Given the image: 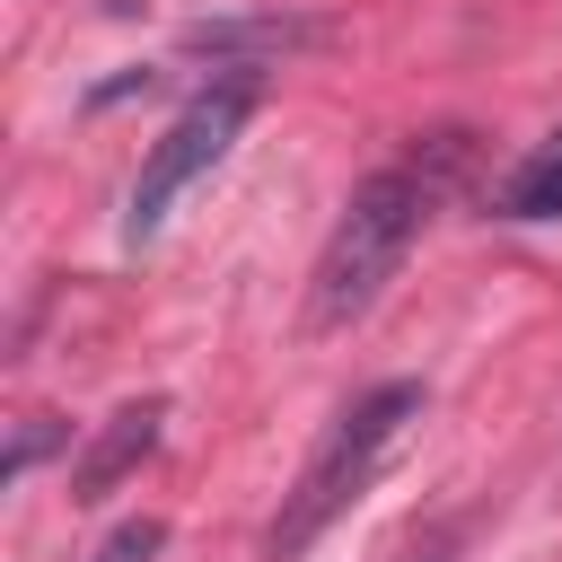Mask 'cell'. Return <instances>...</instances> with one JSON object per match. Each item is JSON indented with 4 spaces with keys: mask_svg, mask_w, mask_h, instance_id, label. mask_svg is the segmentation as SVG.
<instances>
[{
    "mask_svg": "<svg viewBox=\"0 0 562 562\" xmlns=\"http://www.w3.org/2000/svg\"><path fill=\"white\" fill-rule=\"evenodd\" d=\"M448 158H457V132H439V149H413V158L351 184V202H342V220L307 272V325L316 334H342L386 299V281L404 272V255L422 246V228L448 193Z\"/></svg>",
    "mask_w": 562,
    "mask_h": 562,
    "instance_id": "cell-1",
    "label": "cell"
},
{
    "mask_svg": "<svg viewBox=\"0 0 562 562\" xmlns=\"http://www.w3.org/2000/svg\"><path fill=\"white\" fill-rule=\"evenodd\" d=\"M422 378H386V386H369V395H351L334 422H325V439L307 448V465H299V483H290V501H281V518H272V536H263V553L272 562H299L369 483H378V465L404 448V430L422 422Z\"/></svg>",
    "mask_w": 562,
    "mask_h": 562,
    "instance_id": "cell-2",
    "label": "cell"
},
{
    "mask_svg": "<svg viewBox=\"0 0 562 562\" xmlns=\"http://www.w3.org/2000/svg\"><path fill=\"white\" fill-rule=\"evenodd\" d=\"M246 114H255V79H220V88H202V97L158 132V149L140 158V184H132V202H123V237H132V246H149V237L167 228L176 193L202 184V176L228 158V140L246 132Z\"/></svg>",
    "mask_w": 562,
    "mask_h": 562,
    "instance_id": "cell-3",
    "label": "cell"
},
{
    "mask_svg": "<svg viewBox=\"0 0 562 562\" xmlns=\"http://www.w3.org/2000/svg\"><path fill=\"white\" fill-rule=\"evenodd\" d=\"M307 44H325V26H316V18H202V26H184V53H193V61L237 70V79H255V70H272V61H290V53H307Z\"/></svg>",
    "mask_w": 562,
    "mask_h": 562,
    "instance_id": "cell-4",
    "label": "cell"
},
{
    "mask_svg": "<svg viewBox=\"0 0 562 562\" xmlns=\"http://www.w3.org/2000/svg\"><path fill=\"white\" fill-rule=\"evenodd\" d=\"M158 430H167V395H140V404H123V413H105L97 422V439L79 448V465H70V501H105L149 448H158Z\"/></svg>",
    "mask_w": 562,
    "mask_h": 562,
    "instance_id": "cell-5",
    "label": "cell"
},
{
    "mask_svg": "<svg viewBox=\"0 0 562 562\" xmlns=\"http://www.w3.org/2000/svg\"><path fill=\"white\" fill-rule=\"evenodd\" d=\"M501 220H562V132L501 184Z\"/></svg>",
    "mask_w": 562,
    "mask_h": 562,
    "instance_id": "cell-6",
    "label": "cell"
},
{
    "mask_svg": "<svg viewBox=\"0 0 562 562\" xmlns=\"http://www.w3.org/2000/svg\"><path fill=\"white\" fill-rule=\"evenodd\" d=\"M158 553H167V527H158V518H123L88 562H158Z\"/></svg>",
    "mask_w": 562,
    "mask_h": 562,
    "instance_id": "cell-7",
    "label": "cell"
},
{
    "mask_svg": "<svg viewBox=\"0 0 562 562\" xmlns=\"http://www.w3.org/2000/svg\"><path fill=\"white\" fill-rule=\"evenodd\" d=\"M44 448H61V430H53V422H44V413H35V422H26V430H18V448H9V457H0V483H18V474H26V465H35V457H44Z\"/></svg>",
    "mask_w": 562,
    "mask_h": 562,
    "instance_id": "cell-8",
    "label": "cell"
},
{
    "mask_svg": "<svg viewBox=\"0 0 562 562\" xmlns=\"http://www.w3.org/2000/svg\"><path fill=\"white\" fill-rule=\"evenodd\" d=\"M448 553H457V527H430V536H422V544H404L395 562H448Z\"/></svg>",
    "mask_w": 562,
    "mask_h": 562,
    "instance_id": "cell-9",
    "label": "cell"
}]
</instances>
